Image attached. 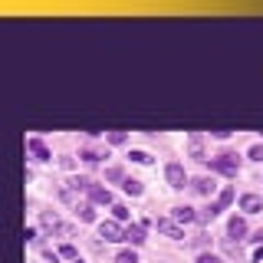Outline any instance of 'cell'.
<instances>
[{
  "label": "cell",
  "instance_id": "8",
  "mask_svg": "<svg viewBox=\"0 0 263 263\" xmlns=\"http://www.w3.org/2000/svg\"><path fill=\"white\" fill-rule=\"evenodd\" d=\"M227 234L234 237V240H240V237L247 234V220H243V217H237V214H234V217H230V224H227Z\"/></svg>",
  "mask_w": 263,
  "mask_h": 263
},
{
  "label": "cell",
  "instance_id": "5",
  "mask_svg": "<svg viewBox=\"0 0 263 263\" xmlns=\"http://www.w3.org/2000/svg\"><path fill=\"white\" fill-rule=\"evenodd\" d=\"M27 148L36 155V161H49V158H53V155H49V148L43 145V138H27Z\"/></svg>",
  "mask_w": 263,
  "mask_h": 263
},
{
  "label": "cell",
  "instance_id": "14",
  "mask_svg": "<svg viewBox=\"0 0 263 263\" xmlns=\"http://www.w3.org/2000/svg\"><path fill=\"white\" fill-rule=\"evenodd\" d=\"M122 187H125V194H132V197L142 194V181H135V178H125V181H122Z\"/></svg>",
  "mask_w": 263,
  "mask_h": 263
},
{
  "label": "cell",
  "instance_id": "13",
  "mask_svg": "<svg viewBox=\"0 0 263 263\" xmlns=\"http://www.w3.org/2000/svg\"><path fill=\"white\" fill-rule=\"evenodd\" d=\"M191 155H194V158H201V161H204V138L197 135V132L191 135Z\"/></svg>",
  "mask_w": 263,
  "mask_h": 263
},
{
  "label": "cell",
  "instance_id": "16",
  "mask_svg": "<svg viewBox=\"0 0 263 263\" xmlns=\"http://www.w3.org/2000/svg\"><path fill=\"white\" fill-rule=\"evenodd\" d=\"M128 158H132V161H138V164H152V155H148V152H138V148H132Z\"/></svg>",
  "mask_w": 263,
  "mask_h": 263
},
{
  "label": "cell",
  "instance_id": "25",
  "mask_svg": "<svg viewBox=\"0 0 263 263\" xmlns=\"http://www.w3.org/2000/svg\"><path fill=\"white\" fill-rule=\"evenodd\" d=\"M72 263H82V260H72Z\"/></svg>",
  "mask_w": 263,
  "mask_h": 263
},
{
  "label": "cell",
  "instance_id": "1",
  "mask_svg": "<svg viewBox=\"0 0 263 263\" xmlns=\"http://www.w3.org/2000/svg\"><path fill=\"white\" fill-rule=\"evenodd\" d=\"M211 168L220 171V175H237V168H240V155L224 152V155H217V158H211Z\"/></svg>",
  "mask_w": 263,
  "mask_h": 263
},
{
  "label": "cell",
  "instance_id": "6",
  "mask_svg": "<svg viewBox=\"0 0 263 263\" xmlns=\"http://www.w3.org/2000/svg\"><path fill=\"white\" fill-rule=\"evenodd\" d=\"M171 220H178V224H191V220H197V214H194V208L181 204V208L171 211Z\"/></svg>",
  "mask_w": 263,
  "mask_h": 263
},
{
  "label": "cell",
  "instance_id": "10",
  "mask_svg": "<svg viewBox=\"0 0 263 263\" xmlns=\"http://www.w3.org/2000/svg\"><path fill=\"white\" fill-rule=\"evenodd\" d=\"M125 240L132 243V247H138V243H145V230L138 227V224H132V227H125Z\"/></svg>",
  "mask_w": 263,
  "mask_h": 263
},
{
  "label": "cell",
  "instance_id": "24",
  "mask_svg": "<svg viewBox=\"0 0 263 263\" xmlns=\"http://www.w3.org/2000/svg\"><path fill=\"white\" fill-rule=\"evenodd\" d=\"M253 263H263V247H260L257 253H253Z\"/></svg>",
  "mask_w": 263,
  "mask_h": 263
},
{
  "label": "cell",
  "instance_id": "19",
  "mask_svg": "<svg viewBox=\"0 0 263 263\" xmlns=\"http://www.w3.org/2000/svg\"><path fill=\"white\" fill-rule=\"evenodd\" d=\"M112 214H115V220H125L128 217V208H125V204H112Z\"/></svg>",
  "mask_w": 263,
  "mask_h": 263
},
{
  "label": "cell",
  "instance_id": "18",
  "mask_svg": "<svg viewBox=\"0 0 263 263\" xmlns=\"http://www.w3.org/2000/svg\"><path fill=\"white\" fill-rule=\"evenodd\" d=\"M105 142H109V145H122V142H125V132H109Z\"/></svg>",
  "mask_w": 263,
  "mask_h": 263
},
{
  "label": "cell",
  "instance_id": "17",
  "mask_svg": "<svg viewBox=\"0 0 263 263\" xmlns=\"http://www.w3.org/2000/svg\"><path fill=\"white\" fill-rule=\"evenodd\" d=\"M76 214H79V220H96V211L89 208V204H82V208H76Z\"/></svg>",
  "mask_w": 263,
  "mask_h": 263
},
{
  "label": "cell",
  "instance_id": "7",
  "mask_svg": "<svg viewBox=\"0 0 263 263\" xmlns=\"http://www.w3.org/2000/svg\"><path fill=\"white\" fill-rule=\"evenodd\" d=\"M89 197H92L96 204H112V191L102 184H89Z\"/></svg>",
  "mask_w": 263,
  "mask_h": 263
},
{
  "label": "cell",
  "instance_id": "12",
  "mask_svg": "<svg viewBox=\"0 0 263 263\" xmlns=\"http://www.w3.org/2000/svg\"><path fill=\"white\" fill-rule=\"evenodd\" d=\"M82 158H86V161H99V158H109V155H105L102 148H96V145H86V148H82Z\"/></svg>",
  "mask_w": 263,
  "mask_h": 263
},
{
  "label": "cell",
  "instance_id": "22",
  "mask_svg": "<svg viewBox=\"0 0 263 263\" xmlns=\"http://www.w3.org/2000/svg\"><path fill=\"white\" fill-rule=\"evenodd\" d=\"M197 263H217V257H214V253H201V257H197Z\"/></svg>",
  "mask_w": 263,
  "mask_h": 263
},
{
  "label": "cell",
  "instance_id": "4",
  "mask_svg": "<svg viewBox=\"0 0 263 263\" xmlns=\"http://www.w3.org/2000/svg\"><path fill=\"white\" fill-rule=\"evenodd\" d=\"M99 234H102L105 240H125V227H122L119 220H102V224H99Z\"/></svg>",
  "mask_w": 263,
  "mask_h": 263
},
{
  "label": "cell",
  "instance_id": "23",
  "mask_svg": "<svg viewBox=\"0 0 263 263\" xmlns=\"http://www.w3.org/2000/svg\"><path fill=\"white\" fill-rule=\"evenodd\" d=\"M105 175H109L112 181H119V178H122V168H109V171H105Z\"/></svg>",
  "mask_w": 263,
  "mask_h": 263
},
{
  "label": "cell",
  "instance_id": "9",
  "mask_svg": "<svg viewBox=\"0 0 263 263\" xmlns=\"http://www.w3.org/2000/svg\"><path fill=\"white\" fill-rule=\"evenodd\" d=\"M240 208H243L247 214H257V211H263V201H260L257 194H243V197H240Z\"/></svg>",
  "mask_w": 263,
  "mask_h": 263
},
{
  "label": "cell",
  "instance_id": "15",
  "mask_svg": "<svg viewBox=\"0 0 263 263\" xmlns=\"http://www.w3.org/2000/svg\"><path fill=\"white\" fill-rule=\"evenodd\" d=\"M115 263H138V253L135 250H119L115 253Z\"/></svg>",
  "mask_w": 263,
  "mask_h": 263
},
{
  "label": "cell",
  "instance_id": "3",
  "mask_svg": "<svg viewBox=\"0 0 263 263\" xmlns=\"http://www.w3.org/2000/svg\"><path fill=\"white\" fill-rule=\"evenodd\" d=\"M155 224H158V230L164 237H171V240H181V237H184V227H181L178 220H171V217H158Z\"/></svg>",
  "mask_w": 263,
  "mask_h": 263
},
{
  "label": "cell",
  "instance_id": "21",
  "mask_svg": "<svg viewBox=\"0 0 263 263\" xmlns=\"http://www.w3.org/2000/svg\"><path fill=\"white\" fill-rule=\"evenodd\" d=\"M250 158H257V161H263V145H253V148H250Z\"/></svg>",
  "mask_w": 263,
  "mask_h": 263
},
{
  "label": "cell",
  "instance_id": "11",
  "mask_svg": "<svg viewBox=\"0 0 263 263\" xmlns=\"http://www.w3.org/2000/svg\"><path fill=\"white\" fill-rule=\"evenodd\" d=\"M191 187H194L197 194H211V191H214V181H211V178H194Z\"/></svg>",
  "mask_w": 263,
  "mask_h": 263
},
{
  "label": "cell",
  "instance_id": "2",
  "mask_svg": "<svg viewBox=\"0 0 263 263\" xmlns=\"http://www.w3.org/2000/svg\"><path fill=\"white\" fill-rule=\"evenodd\" d=\"M164 178H168V184L171 187H184L187 184V175H184V164H178V161H171V164H164Z\"/></svg>",
  "mask_w": 263,
  "mask_h": 263
},
{
  "label": "cell",
  "instance_id": "20",
  "mask_svg": "<svg viewBox=\"0 0 263 263\" xmlns=\"http://www.w3.org/2000/svg\"><path fill=\"white\" fill-rule=\"evenodd\" d=\"M60 253H63V257H69V260H79V257H76V247H72V243H63Z\"/></svg>",
  "mask_w": 263,
  "mask_h": 263
}]
</instances>
